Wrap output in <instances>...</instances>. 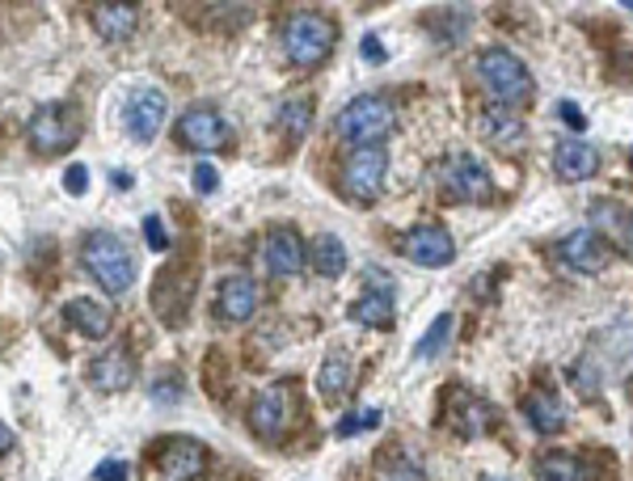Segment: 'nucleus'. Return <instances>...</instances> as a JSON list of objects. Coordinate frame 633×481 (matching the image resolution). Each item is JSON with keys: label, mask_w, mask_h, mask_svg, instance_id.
Returning <instances> with one entry per match:
<instances>
[{"label": "nucleus", "mask_w": 633, "mask_h": 481, "mask_svg": "<svg viewBox=\"0 0 633 481\" xmlns=\"http://www.w3.org/2000/svg\"><path fill=\"white\" fill-rule=\"evenodd\" d=\"M536 481H587V469L570 452H549L536 461Z\"/></svg>", "instance_id": "a878e982"}, {"label": "nucleus", "mask_w": 633, "mask_h": 481, "mask_svg": "<svg viewBox=\"0 0 633 481\" xmlns=\"http://www.w3.org/2000/svg\"><path fill=\"white\" fill-rule=\"evenodd\" d=\"M380 427V410L372 405V410H355V414H346V419L334 427L338 440H351V435H363V431H376Z\"/></svg>", "instance_id": "cd10ccee"}, {"label": "nucleus", "mask_w": 633, "mask_h": 481, "mask_svg": "<svg viewBox=\"0 0 633 481\" xmlns=\"http://www.w3.org/2000/svg\"><path fill=\"white\" fill-rule=\"evenodd\" d=\"M557 114H562V123L574 127V131H583V127H587V114H583L574 102H562V106H557Z\"/></svg>", "instance_id": "473e14b6"}, {"label": "nucleus", "mask_w": 633, "mask_h": 481, "mask_svg": "<svg viewBox=\"0 0 633 481\" xmlns=\"http://www.w3.org/2000/svg\"><path fill=\"white\" fill-rule=\"evenodd\" d=\"M258 309V283L250 274H224L215 292V317L220 321H245Z\"/></svg>", "instance_id": "dca6fc26"}, {"label": "nucleus", "mask_w": 633, "mask_h": 481, "mask_svg": "<svg viewBox=\"0 0 633 481\" xmlns=\"http://www.w3.org/2000/svg\"><path fill=\"white\" fill-rule=\"evenodd\" d=\"M448 338H452V317L443 313L431 330H426V338L419 342V359H431V355H440L443 347H448Z\"/></svg>", "instance_id": "c85d7f7f"}, {"label": "nucleus", "mask_w": 633, "mask_h": 481, "mask_svg": "<svg viewBox=\"0 0 633 481\" xmlns=\"http://www.w3.org/2000/svg\"><path fill=\"white\" fill-rule=\"evenodd\" d=\"M215 187H220V173H215V166L199 161V166H194V190H199V194H211Z\"/></svg>", "instance_id": "7c9ffc66"}, {"label": "nucleus", "mask_w": 633, "mask_h": 481, "mask_svg": "<svg viewBox=\"0 0 633 481\" xmlns=\"http://www.w3.org/2000/svg\"><path fill=\"white\" fill-rule=\"evenodd\" d=\"M304 258H309V250H304L300 232L295 229H271L267 245H262V262H267V271L279 274V279H288V274H300Z\"/></svg>", "instance_id": "2eb2a0df"}, {"label": "nucleus", "mask_w": 633, "mask_h": 481, "mask_svg": "<svg viewBox=\"0 0 633 481\" xmlns=\"http://www.w3.org/2000/svg\"><path fill=\"white\" fill-rule=\"evenodd\" d=\"M351 380H355V363L346 355V347H334L330 355L321 359V372H316V389L325 401H338L351 393Z\"/></svg>", "instance_id": "aec40b11"}, {"label": "nucleus", "mask_w": 633, "mask_h": 481, "mask_svg": "<svg viewBox=\"0 0 633 481\" xmlns=\"http://www.w3.org/2000/svg\"><path fill=\"white\" fill-rule=\"evenodd\" d=\"M478 77H482L485 93L503 106V110L515 102H524L528 93H532V77H528L524 60H520L515 51H506V47H490V51H482Z\"/></svg>", "instance_id": "20e7f679"}, {"label": "nucleus", "mask_w": 633, "mask_h": 481, "mask_svg": "<svg viewBox=\"0 0 633 481\" xmlns=\"http://www.w3.org/2000/svg\"><path fill=\"white\" fill-rule=\"evenodd\" d=\"M288 422H292V389L288 384H271L262 389L250 405V427L258 440L279 443L288 435Z\"/></svg>", "instance_id": "9d476101"}, {"label": "nucleus", "mask_w": 633, "mask_h": 481, "mask_svg": "<svg viewBox=\"0 0 633 481\" xmlns=\"http://www.w3.org/2000/svg\"><path fill=\"white\" fill-rule=\"evenodd\" d=\"M435 182H440L443 199H452V203H485L494 194V182H490V173L473 152H452L435 169Z\"/></svg>", "instance_id": "39448f33"}, {"label": "nucleus", "mask_w": 633, "mask_h": 481, "mask_svg": "<svg viewBox=\"0 0 633 481\" xmlns=\"http://www.w3.org/2000/svg\"><path fill=\"white\" fill-rule=\"evenodd\" d=\"M524 419L532 422V431H541V435H557V431L566 427V405H562L557 393L536 389V393H528V401H524Z\"/></svg>", "instance_id": "412c9836"}, {"label": "nucleus", "mask_w": 633, "mask_h": 481, "mask_svg": "<svg viewBox=\"0 0 633 481\" xmlns=\"http://www.w3.org/2000/svg\"><path fill=\"white\" fill-rule=\"evenodd\" d=\"M448 419H452V427H456L461 435H482L485 427H490V410H485V401H478L473 393L452 389V393H448Z\"/></svg>", "instance_id": "5701e85b"}, {"label": "nucleus", "mask_w": 633, "mask_h": 481, "mask_svg": "<svg viewBox=\"0 0 633 481\" xmlns=\"http://www.w3.org/2000/svg\"><path fill=\"white\" fill-rule=\"evenodd\" d=\"M401 253H405L414 267L435 271V267H448V262L456 258V241H452V232L440 229V224H419V229L405 232Z\"/></svg>", "instance_id": "9b49d317"}, {"label": "nucleus", "mask_w": 633, "mask_h": 481, "mask_svg": "<svg viewBox=\"0 0 633 481\" xmlns=\"http://www.w3.org/2000/svg\"><path fill=\"white\" fill-rule=\"evenodd\" d=\"M334 42H338L334 18H325V13H316V9H300V13H292L288 26H283V51H288V60L300 63V68H316V63L334 51Z\"/></svg>", "instance_id": "7ed1b4c3"}, {"label": "nucleus", "mask_w": 633, "mask_h": 481, "mask_svg": "<svg viewBox=\"0 0 633 481\" xmlns=\"http://www.w3.org/2000/svg\"><path fill=\"white\" fill-rule=\"evenodd\" d=\"M93 478H98V481H127V464L123 461H102Z\"/></svg>", "instance_id": "f704fd0d"}, {"label": "nucleus", "mask_w": 633, "mask_h": 481, "mask_svg": "<svg viewBox=\"0 0 633 481\" xmlns=\"http://www.w3.org/2000/svg\"><path fill=\"white\" fill-rule=\"evenodd\" d=\"M363 60H368V63H384V47H380V39H372V34L363 39Z\"/></svg>", "instance_id": "c9c22d12"}, {"label": "nucleus", "mask_w": 633, "mask_h": 481, "mask_svg": "<svg viewBox=\"0 0 633 481\" xmlns=\"http://www.w3.org/2000/svg\"><path fill=\"white\" fill-rule=\"evenodd\" d=\"M279 127H283L288 140H300L313 127V102L309 98H288V102L279 106Z\"/></svg>", "instance_id": "bb28decb"}, {"label": "nucleus", "mask_w": 633, "mask_h": 481, "mask_svg": "<svg viewBox=\"0 0 633 481\" xmlns=\"http://www.w3.org/2000/svg\"><path fill=\"white\" fill-rule=\"evenodd\" d=\"M63 187L72 190V194H84V187H89V169H84V166H72L68 173H63Z\"/></svg>", "instance_id": "72a5a7b5"}, {"label": "nucleus", "mask_w": 633, "mask_h": 481, "mask_svg": "<svg viewBox=\"0 0 633 481\" xmlns=\"http://www.w3.org/2000/svg\"><path fill=\"white\" fill-rule=\"evenodd\" d=\"M384 173H389V157L384 148H355L342 166V190L355 199V203H372L384 187Z\"/></svg>", "instance_id": "1a4fd4ad"}, {"label": "nucleus", "mask_w": 633, "mask_h": 481, "mask_svg": "<svg viewBox=\"0 0 633 481\" xmlns=\"http://www.w3.org/2000/svg\"><path fill=\"white\" fill-rule=\"evenodd\" d=\"M494 481H506V478H494Z\"/></svg>", "instance_id": "58836bf2"}, {"label": "nucleus", "mask_w": 633, "mask_h": 481, "mask_svg": "<svg viewBox=\"0 0 633 481\" xmlns=\"http://www.w3.org/2000/svg\"><path fill=\"white\" fill-rule=\"evenodd\" d=\"M13 431H9V427H4V422H0V457H4V452H9V448H13Z\"/></svg>", "instance_id": "e433bc0d"}, {"label": "nucleus", "mask_w": 633, "mask_h": 481, "mask_svg": "<svg viewBox=\"0 0 633 481\" xmlns=\"http://www.w3.org/2000/svg\"><path fill=\"white\" fill-rule=\"evenodd\" d=\"M595 169H600V152L587 140H562L553 148V173L562 182H587Z\"/></svg>", "instance_id": "a211bd4d"}, {"label": "nucleus", "mask_w": 633, "mask_h": 481, "mask_svg": "<svg viewBox=\"0 0 633 481\" xmlns=\"http://www.w3.org/2000/svg\"><path fill=\"white\" fill-rule=\"evenodd\" d=\"M144 237H148V245H152L157 253L169 250V237H165V229H161V216H148V220H144Z\"/></svg>", "instance_id": "2f4dec72"}, {"label": "nucleus", "mask_w": 633, "mask_h": 481, "mask_svg": "<svg viewBox=\"0 0 633 481\" xmlns=\"http://www.w3.org/2000/svg\"><path fill=\"white\" fill-rule=\"evenodd\" d=\"M363 295H359L355 304H351V317H355L359 325H376V330H389L393 325V317H398V304H393V274L380 271V267H368L363 271Z\"/></svg>", "instance_id": "6e6552de"}, {"label": "nucleus", "mask_w": 633, "mask_h": 481, "mask_svg": "<svg viewBox=\"0 0 633 481\" xmlns=\"http://www.w3.org/2000/svg\"><path fill=\"white\" fill-rule=\"evenodd\" d=\"M81 140V114H77V106L72 102H47L34 110V119H30V144L47 152V157H56L63 148H72Z\"/></svg>", "instance_id": "423d86ee"}, {"label": "nucleus", "mask_w": 633, "mask_h": 481, "mask_svg": "<svg viewBox=\"0 0 633 481\" xmlns=\"http://www.w3.org/2000/svg\"><path fill=\"white\" fill-rule=\"evenodd\" d=\"M309 262H313V271L321 279H338V274L346 271V245L325 232V237H316L313 245H309Z\"/></svg>", "instance_id": "393cba45"}, {"label": "nucleus", "mask_w": 633, "mask_h": 481, "mask_svg": "<svg viewBox=\"0 0 633 481\" xmlns=\"http://www.w3.org/2000/svg\"><path fill=\"white\" fill-rule=\"evenodd\" d=\"M393 127H398V106L380 93H359L338 114V136L355 148H380L384 136H393Z\"/></svg>", "instance_id": "f03ea898"}, {"label": "nucleus", "mask_w": 633, "mask_h": 481, "mask_svg": "<svg viewBox=\"0 0 633 481\" xmlns=\"http://www.w3.org/2000/svg\"><path fill=\"white\" fill-rule=\"evenodd\" d=\"M81 267L110 295H123L135 283V258L114 232H89L81 241Z\"/></svg>", "instance_id": "f257e3e1"}, {"label": "nucleus", "mask_w": 633, "mask_h": 481, "mask_svg": "<svg viewBox=\"0 0 633 481\" xmlns=\"http://www.w3.org/2000/svg\"><path fill=\"white\" fill-rule=\"evenodd\" d=\"M63 317H68V325H72V330H81L84 338H105L110 334V325H114L110 309H105L102 300H93V295H77V300H68V304H63Z\"/></svg>", "instance_id": "6ab92c4d"}, {"label": "nucleus", "mask_w": 633, "mask_h": 481, "mask_svg": "<svg viewBox=\"0 0 633 481\" xmlns=\"http://www.w3.org/2000/svg\"><path fill=\"white\" fill-rule=\"evenodd\" d=\"M380 481H426V473H422L414 461L398 457V461H389L384 469H380Z\"/></svg>", "instance_id": "c756f323"}, {"label": "nucleus", "mask_w": 633, "mask_h": 481, "mask_svg": "<svg viewBox=\"0 0 633 481\" xmlns=\"http://www.w3.org/2000/svg\"><path fill=\"white\" fill-rule=\"evenodd\" d=\"M161 469L169 481H199L208 469V448L190 435H173L161 443Z\"/></svg>", "instance_id": "ddd939ff"}, {"label": "nucleus", "mask_w": 633, "mask_h": 481, "mask_svg": "<svg viewBox=\"0 0 633 481\" xmlns=\"http://www.w3.org/2000/svg\"><path fill=\"white\" fill-rule=\"evenodd\" d=\"M89 380H93V389H102V393H119V389H127V384L135 380V359H131L127 347L102 351V355L89 363Z\"/></svg>", "instance_id": "f3484780"}, {"label": "nucleus", "mask_w": 633, "mask_h": 481, "mask_svg": "<svg viewBox=\"0 0 633 481\" xmlns=\"http://www.w3.org/2000/svg\"><path fill=\"white\" fill-rule=\"evenodd\" d=\"M178 144L199 152V157H211V152H224L232 144V127L224 123L220 110L211 106H190L187 114L178 119Z\"/></svg>", "instance_id": "0eeeda50"}, {"label": "nucleus", "mask_w": 633, "mask_h": 481, "mask_svg": "<svg viewBox=\"0 0 633 481\" xmlns=\"http://www.w3.org/2000/svg\"><path fill=\"white\" fill-rule=\"evenodd\" d=\"M557 258L566 262L570 271L600 274V271H604V262H609V245H604V241H600L591 229H579V232H570V237H562Z\"/></svg>", "instance_id": "4468645a"}, {"label": "nucleus", "mask_w": 633, "mask_h": 481, "mask_svg": "<svg viewBox=\"0 0 633 481\" xmlns=\"http://www.w3.org/2000/svg\"><path fill=\"white\" fill-rule=\"evenodd\" d=\"M478 131H482L485 144H494V148H520L528 136L524 123H520V114H511L503 106H490L482 114V123H478Z\"/></svg>", "instance_id": "4be33fe9"}, {"label": "nucleus", "mask_w": 633, "mask_h": 481, "mask_svg": "<svg viewBox=\"0 0 633 481\" xmlns=\"http://www.w3.org/2000/svg\"><path fill=\"white\" fill-rule=\"evenodd\" d=\"M625 250L633 253V220H630V224H625Z\"/></svg>", "instance_id": "4c0bfd02"}, {"label": "nucleus", "mask_w": 633, "mask_h": 481, "mask_svg": "<svg viewBox=\"0 0 633 481\" xmlns=\"http://www.w3.org/2000/svg\"><path fill=\"white\" fill-rule=\"evenodd\" d=\"M93 26H98L102 39L127 42L135 34V26H140V9L135 4H98L93 9Z\"/></svg>", "instance_id": "b1692460"}, {"label": "nucleus", "mask_w": 633, "mask_h": 481, "mask_svg": "<svg viewBox=\"0 0 633 481\" xmlns=\"http://www.w3.org/2000/svg\"><path fill=\"white\" fill-rule=\"evenodd\" d=\"M169 102L161 89H135L127 102V131L135 136V144H152L165 127Z\"/></svg>", "instance_id": "f8f14e48"}]
</instances>
